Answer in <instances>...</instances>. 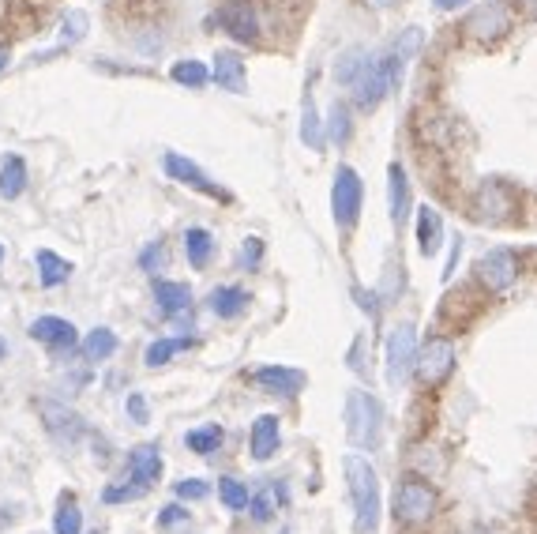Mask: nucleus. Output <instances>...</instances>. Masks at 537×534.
Returning <instances> with one entry per match:
<instances>
[{
	"label": "nucleus",
	"instance_id": "f3484780",
	"mask_svg": "<svg viewBox=\"0 0 537 534\" xmlns=\"http://www.w3.org/2000/svg\"><path fill=\"white\" fill-rule=\"evenodd\" d=\"M211 68V76H215L218 87H226L233 95H241L245 91V57H237L233 49H215V61L207 64Z\"/></svg>",
	"mask_w": 537,
	"mask_h": 534
},
{
	"label": "nucleus",
	"instance_id": "37998d69",
	"mask_svg": "<svg viewBox=\"0 0 537 534\" xmlns=\"http://www.w3.org/2000/svg\"><path fill=\"white\" fill-rule=\"evenodd\" d=\"M462 4H470V0H436L440 12H451V8H462Z\"/></svg>",
	"mask_w": 537,
	"mask_h": 534
},
{
	"label": "nucleus",
	"instance_id": "423d86ee",
	"mask_svg": "<svg viewBox=\"0 0 537 534\" xmlns=\"http://www.w3.org/2000/svg\"><path fill=\"white\" fill-rule=\"evenodd\" d=\"M361 204H365V185L361 177L350 170V166H338L335 185H331V215L342 230H350L357 215H361Z\"/></svg>",
	"mask_w": 537,
	"mask_h": 534
},
{
	"label": "nucleus",
	"instance_id": "20e7f679",
	"mask_svg": "<svg viewBox=\"0 0 537 534\" xmlns=\"http://www.w3.org/2000/svg\"><path fill=\"white\" fill-rule=\"evenodd\" d=\"M436 486L425 482L421 474H406L399 486H395V519L406 523V527H417V523H429L432 512H436Z\"/></svg>",
	"mask_w": 537,
	"mask_h": 534
},
{
	"label": "nucleus",
	"instance_id": "a211bd4d",
	"mask_svg": "<svg viewBox=\"0 0 537 534\" xmlns=\"http://www.w3.org/2000/svg\"><path fill=\"white\" fill-rule=\"evenodd\" d=\"M444 245V222L436 215V207H417V249L425 256H436Z\"/></svg>",
	"mask_w": 537,
	"mask_h": 534
},
{
	"label": "nucleus",
	"instance_id": "a878e982",
	"mask_svg": "<svg viewBox=\"0 0 537 534\" xmlns=\"http://www.w3.org/2000/svg\"><path fill=\"white\" fill-rule=\"evenodd\" d=\"M185 350H192V339H154L143 350V362H147V369H162V365H169L177 354H185Z\"/></svg>",
	"mask_w": 537,
	"mask_h": 534
},
{
	"label": "nucleus",
	"instance_id": "aec40b11",
	"mask_svg": "<svg viewBox=\"0 0 537 534\" xmlns=\"http://www.w3.org/2000/svg\"><path fill=\"white\" fill-rule=\"evenodd\" d=\"M278 418L275 414H260L256 422H252V459H271L278 452Z\"/></svg>",
	"mask_w": 537,
	"mask_h": 534
},
{
	"label": "nucleus",
	"instance_id": "5701e85b",
	"mask_svg": "<svg viewBox=\"0 0 537 534\" xmlns=\"http://www.w3.org/2000/svg\"><path fill=\"white\" fill-rule=\"evenodd\" d=\"M248 309V294L241 286H218L215 294H211V313L222 316V320H233V316H241Z\"/></svg>",
	"mask_w": 537,
	"mask_h": 534
},
{
	"label": "nucleus",
	"instance_id": "ddd939ff",
	"mask_svg": "<svg viewBox=\"0 0 537 534\" xmlns=\"http://www.w3.org/2000/svg\"><path fill=\"white\" fill-rule=\"evenodd\" d=\"M218 23L222 31L230 34L233 42H256L260 38V16L248 0H230L222 12H218Z\"/></svg>",
	"mask_w": 537,
	"mask_h": 534
},
{
	"label": "nucleus",
	"instance_id": "6e6552de",
	"mask_svg": "<svg viewBox=\"0 0 537 534\" xmlns=\"http://www.w3.org/2000/svg\"><path fill=\"white\" fill-rule=\"evenodd\" d=\"M417 362V331L414 324H399V328L387 335V380L402 388L406 380L414 377Z\"/></svg>",
	"mask_w": 537,
	"mask_h": 534
},
{
	"label": "nucleus",
	"instance_id": "bb28decb",
	"mask_svg": "<svg viewBox=\"0 0 537 534\" xmlns=\"http://www.w3.org/2000/svg\"><path fill=\"white\" fill-rule=\"evenodd\" d=\"M117 354V335L109 328H94L87 339H83V358L91 365H102V362H109Z\"/></svg>",
	"mask_w": 537,
	"mask_h": 534
},
{
	"label": "nucleus",
	"instance_id": "ea45409f",
	"mask_svg": "<svg viewBox=\"0 0 537 534\" xmlns=\"http://www.w3.org/2000/svg\"><path fill=\"white\" fill-rule=\"evenodd\" d=\"M173 523H188V508H181V504H166V508L158 512V527H173Z\"/></svg>",
	"mask_w": 537,
	"mask_h": 534
},
{
	"label": "nucleus",
	"instance_id": "4468645a",
	"mask_svg": "<svg viewBox=\"0 0 537 534\" xmlns=\"http://www.w3.org/2000/svg\"><path fill=\"white\" fill-rule=\"evenodd\" d=\"M31 339L46 343L53 354H68V350L79 343L76 324L64 320V316H38V320L31 324Z\"/></svg>",
	"mask_w": 537,
	"mask_h": 534
},
{
	"label": "nucleus",
	"instance_id": "f257e3e1",
	"mask_svg": "<svg viewBox=\"0 0 537 534\" xmlns=\"http://www.w3.org/2000/svg\"><path fill=\"white\" fill-rule=\"evenodd\" d=\"M335 79L350 91L353 106H361V110H372V106H380L395 87H399L402 79V64L387 53H365V49H350L342 61L335 64Z\"/></svg>",
	"mask_w": 537,
	"mask_h": 534
},
{
	"label": "nucleus",
	"instance_id": "0eeeda50",
	"mask_svg": "<svg viewBox=\"0 0 537 534\" xmlns=\"http://www.w3.org/2000/svg\"><path fill=\"white\" fill-rule=\"evenodd\" d=\"M451 369H455V343H451V339L432 335V339H425V346H417L414 373L425 380L429 388L444 384V380L451 377Z\"/></svg>",
	"mask_w": 537,
	"mask_h": 534
},
{
	"label": "nucleus",
	"instance_id": "a18cd8bd",
	"mask_svg": "<svg viewBox=\"0 0 537 534\" xmlns=\"http://www.w3.org/2000/svg\"><path fill=\"white\" fill-rule=\"evenodd\" d=\"M4 68H8V49L0 46V72H4Z\"/></svg>",
	"mask_w": 537,
	"mask_h": 534
},
{
	"label": "nucleus",
	"instance_id": "f03ea898",
	"mask_svg": "<svg viewBox=\"0 0 537 534\" xmlns=\"http://www.w3.org/2000/svg\"><path fill=\"white\" fill-rule=\"evenodd\" d=\"M342 471H346V489H350L353 501V527H357V534H376V527H380V478L372 471V463L365 456H346Z\"/></svg>",
	"mask_w": 537,
	"mask_h": 534
},
{
	"label": "nucleus",
	"instance_id": "7ed1b4c3",
	"mask_svg": "<svg viewBox=\"0 0 537 534\" xmlns=\"http://www.w3.org/2000/svg\"><path fill=\"white\" fill-rule=\"evenodd\" d=\"M346 433H350L353 448H380V437H384V407L380 399L369 392H350L346 399Z\"/></svg>",
	"mask_w": 537,
	"mask_h": 534
},
{
	"label": "nucleus",
	"instance_id": "72a5a7b5",
	"mask_svg": "<svg viewBox=\"0 0 537 534\" xmlns=\"http://www.w3.org/2000/svg\"><path fill=\"white\" fill-rule=\"evenodd\" d=\"M301 136H305L308 147H316V151H320L323 132H320V117H316V102H312V95H305V117H301Z\"/></svg>",
	"mask_w": 537,
	"mask_h": 534
},
{
	"label": "nucleus",
	"instance_id": "49530a36",
	"mask_svg": "<svg viewBox=\"0 0 537 534\" xmlns=\"http://www.w3.org/2000/svg\"><path fill=\"white\" fill-rule=\"evenodd\" d=\"M8 358V343H4V335H0V362Z\"/></svg>",
	"mask_w": 537,
	"mask_h": 534
},
{
	"label": "nucleus",
	"instance_id": "39448f33",
	"mask_svg": "<svg viewBox=\"0 0 537 534\" xmlns=\"http://www.w3.org/2000/svg\"><path fill=\"white\" fill-rule=\"evenodd\" d=\"M511 27H515V12L507 0H485L466 16V38H474L477 46H496Z\"/></svg>",
	"mask_w": 537,
	"mask_h": 534
},
{
	"label": "nucleus",
	"instance_id": "4be33fe9",
	"mask_svg": "<svg viewBox=\"0 0 537 534\" xmlns=\"http://www.w3.org/2000/svg\"><path fill=\"white\" fill-rule=\"evenodd\" d=\"M154 301H158V309L166 316H177L185 313L188 305H192V290L185 283H169V279H158L154 283Z\"/></svg>",
	"mask_w": 537,
	"mask_h": 534
},
{
	"label": "nucleus",
	"instance_id": "09e8293b",
	"mask_svg": "<svg viewBox=\"0 0 537 534\" xmlns=\"http://www.w3.org/2000/svg\"><path fill=\"white\" fill-rule=\"evenodd\" d=\"M0 260H4V245H0Z\"/></svg>",
	"mask_w": 537,
	"mask_h": 534
},
{
	"label": "nucleus",
	"instance_id": "de8ad7c7",
	"mask_svg": "<svg viewBox=\"0 0 537 534\" xmlns=\"http://www.w3.org/2000/svg\"><path fill=\"white\" fill-rule=\"evenodd\" d=\"M372 4H380V8H384V4H395V0H372Z\"/></svg>",
	"mask_w": 537,
	"mask_h": 534
},
{
	"label": "nucleus",
	"instance_id": "2eb2a0df",
	"mask_svg": "<svg viewBox=\"0 0 537 534\" xmlns=\"http://www.w3.org/2000/svg\"><path fill=\"white\" fill-rule=\"evenodd\" d=\"M252 380L260 384L263 392L286 395V399H293V395L305 388V373H301V369H286V365H260V369L252 373Z\"/></svg>",
	"mask_w": 537,
	"mask_h": 534
},
{
	"label": "nucleus",
	"instance_id": "473e14b6",
	"mask_svg": "<svg viewBox=\"0 0 537 534\" xmlns=\"http://www.w3.org/2000/svg\"><path fill=\"white\" fill-rule=\"evenodd\" d=\"M169 76L177 79V83H185V87H203V83L211 79V68L200 61H192V57H185V61H177L173 68H169Z\"/></svg>",
	"mask_w": 537,
	"mask_h": 534
},
{
	"label": "nucleus",
	"instance_id": "7c9ffc66",
	"mask_svg": "<svg viewBox=\"0 0 537 534\" xmlns=\"http://www.w3.org/2000/svg\"><path fill=\"white\" fill-rule=\"evenodd\" d=\"M185 444L196 452V456H211V452L222 448V429H218V425H200V429L188 433Z\"/></svg>",
	"mask_w": 537,
	"mask_h": 534
},
{
	"label": "nucleus",
	"instance_id": "79ce46f5",
	"mask_svg": "<svg viewBox=\"0 0 537 534\" xmlns=\"http://www.w3.org/2000/svg\"><path fill=\"white\" fill-rule=\"evenodd\" d=\"M139 264H143V271H158L154 264H162V245H154V249L143 252V260H139Z\"/></svg>",
	"mask_w": 537,
	"mask_h": 534
},
{
	"label": "nucleus",
	"instance_id": "b1692460",
	"mask_svg": "<svg viewBox=\"0 0 537 534\" xmlns=\"http://www.w3.org/2000/svg\"><path fill=\"white\" fill-rule=\"evenodd\" d=\"M185 256L192 267H207L211 264V256H215V237L207 234L203 226H192V230H185Z\"/></svg>",
	"mask_w": 537,
	"mask_h": 534
},
{
	"label": "nucleus",
	"instance_id": "c85d7f7f",
	"mask_svg": "<svg viewBox=\"0 0 537 534\" xmlns=\"http://www.w3.org/2000/svg\"><path fill=\"white\" fill-rule=\"evenodd\" d=\"M53 534H83V512L72 493H64L57 504V516H53Z\"/></svg>",
	"mask_w": 537,
	"mask_h": 534
},
{
	"label": "nucleus",
	"instance_id": "e433bc0d",
	"mask_svg": "<svg viewBox=\"0 0 537 534\" xmlns=\"http://www.w3.org/2000/svg\"><path fill=\"white\" fill-rule=\"evenodd\" d=\"M147 489H139L136 482H121V486H106L102 489V501L106 504H128V501H136V497H143Z\"/></svg>",
	"mask_w": 537,
	"mask_h": 534
},
{
	"label": "nucleus",
	"instance_id": "9d476101",
	"mask_svg": "<svg viewBox=\"0 0 537 534\" xmlns=\"http://www.w3.org/2000/svg\"><path fill=\"white\" fill-rule=\"evenodd\" d=\"M515 215V192L504 181H485L474 196V219L485 226H500Z\"/></svg>",
	"mask_w": 537,
	"mask_h": 534
},
{
	"label": "nucleus",
	"instance_id": "6ab92c4d",
	"mask_svg": "<svg viewBox=\"0 0 537 534\" xmlns=\"http://www.w3.org/2000/svg\"><path fill=\"white\" fill-rule=\"evenodd\" d=\"M387 200H391V219L399 226L410 215V177H406V170H402L399 162L387 170Z\"/></svg>",
	"mask_w": 537,
	"mask_h": 534
},
{
	"label": "nucleus",
	"instance_id": "f8f14e48",
	"mask_svg": "<svg viewBox=\"0 0 537 534\" xmlns=\"http://www.w3.org/2000/svg\"><path fill=\"white\" fill-rule=\"evenodd\" d=\"M162 166H166V173H169V181H177V185H188V189H196V192H203V196H218V200H230L226 192L218 189L215 181L207 177V173L192 162V158H185V155H173L169 151L166 158H162Z\"/></svg>",
	"mask_w": 537,
	"mask_h": 534
},
{
	"label": "nucleus",
	"instance_id": "58836bf2",
	"mask_svg": "<svg viewBox=\"0 0 537 534\" xmlns=\"http://www.w3.org/2000/svg\"><path fill=\"white\" fill-rule=\"evenodd\" d=\"M263 260V241L260 237H248L245 245H241V267H248V271H256Z\"/></svg>",
	"mask_w": 537,
	"mask_h": 534
},
{
	"label": "nucleus",
	"instance_id": "dca6fc26",
	"mask_svg": "<svg viewBox=\"0 0 537 534\" xmlns=\"http://www.w3.org/2000/svg\"><path fill=\"white\" fill-rule=\"evenodd\" d=\"M128 474L139 489H151L162 478V452L154 444H139L128 452Z\"/></svg>",
	"mask_w": 537,
	"mask_h": 534
},
{
	"label": "nucleus",
	"instance_id": "c756f323",
	"mask_svg": "<svg viewBox=\"0 0 537 534\" xmlns=\"http://www.w3.org/2000/svg\"><path fill=\"white\" fill-rule=\"evenodd\" d=\"M421 49H425V31H421V27H406V31L395 38V49H391V57H395V61L406 68V64L414 61Z\"/></svg>",
	"mask_w": 537,
	"mask_h": 534
},
{
	"label": "nucleus",
	"instance_id": "9b49d317",
	"mask_svg": "<svg viewBox=\"0 0 537 534\" xmlns=\"http://www.w3.org/2000/svg\"><path fill=\"white\" fill-rule=\"evenodd\" d=\"M477 279L489 286L492 294H507L515 279H519V260H515V252L511 249H492L481 256V264H477Z\"/></svg>",
	"mask_w": 537,
	"mask_h": 534
},
{
	"label": "nucleus",
	"instance_id": "c03bdc74",
	"mask_svg": "<svg viewBox=\"0 0 537 534\" xmlns=\"http://www.w3.org/2000/svg\"><path fill=\"white\" fill-rule=\"evenodd\" d=\"M522 4H526V16L537 19V0H522Z\"/></svg>",
	"mask_w": 537,
	"mask_h": 534
},
{
	"label": "nucleus",
	"instance_id": "f704fd0d",
	"mask_svg": "<svg viewBox=\"0 0 537 534\" xmlns=\"http://www.w3.org/2000/svg\"><path fill=\"white\" fill-rule=\"evenodd\" d=\"M353 132V121H350V110L346 106H335V110L327 113V136L335 143H346Z\"/></svg>",
	"mask_w": 537,
	"mask_h": 534
},
{
	"label": "nucleus",
	"instance_id": "4c0bfd02",
	"mask_svg": "<svg viewBox=\"0 0 537 534\" xmlns=\"http://www.w3.org/2000/svg\"><path fill=\"white\" fill-rule=\"evenodd\" d=\"M173 493H177L181 501H203V497L211 493V486H207V482H196V478H188V482H177Z\"/></svg>",
	"mask_w": 537,
	"mask_h": 534
},
{
	"label": "nucleus",
	"instance_id": "393cba45",
	"mask_svg": "<svg viewBox=\"0 0 537 534\" xmlns=\"http://www.w3.org/2000/svg\"><path fill=\"white\" fill-rule=\"evenodd\" d=\"M282 504H286V486H282V482H278V486H275V482H267V486H263L260 493L252 497V501H248V508H252V519L267 523V519L275 516Z\"/></svg>",
	"mask_w": 537,
	"mask_h": 534
},
{
	"label": "nucleus",
	"instance_id": "2f4dec72",
	"mask_svg": "<svg viewBox=\"0 0 537 534\" xmlns=\"http://www.w3.org/2000/svg\"><path fill=\"white\" fill-rule=\"evenodd\" d=\"M218 497H222V504H226L230 512H245L248 501H252V493H248V486L241 478H222V482H218Z\"/></svg>",
	"mask_w": 537,
	"mask_h": 534
},
{
	"label": "nucleus",
	"instance_id": "1a4fd4ad",
	"mask_svg": "<svg viewBox=\"0 0 537 534\" xmlns=\"http://www.w3.org/2000/svg\"><path fill=\"white\" fill-rule=\"evenodd\" d=\"M38 410H42V425H46V433L53 437V444L76 448L79 437H87V422H83L72 407H64L57 399H42Z\"/></svg>",
	"mask_w": 537,
	"mask_h": 534
},
{
	"label": "nucleus",
	"instance_id": "a19ab883",
	"mask_svg": "<svg viewBox=\"0 0 537 534\" xmlns=\"http://www.w3.org/2000/svg\"><path fill=\"white\" fill-rule=\"evenodd\" d=\"M128 414H132V422L136 425L151 422V410H147V399H143V395H128Z\"/></svg>",
	"mask_w": 537,
	"mask_h": 534
},
{
	"label": "nucleus",
	"instance_id": "c9c22d12",
	"mask_svg": "<svg viewBox=\"0 0 537 534\" xmlns=\"http://www.w3.org/2000/svg\"><path fill=\"white\" fill-rule=\"evenodd\" d=\"M83 34H87V12H79V8L64 12V19H61V38H64V46H68V42H79Z\"/></svg>",
	"mask_w": 537,
	"mask_h": 534
},
{
	"label": "nucleus",
	"instance_id": "412c9836",
	"mask_svg": "<svg viewBox=\"0 0 537 534\" xmlns=\"http://www.w3.org/2000/svg\"><path fill=\"white\" fill-rule=\"evenodd\" d=\"M27 192V162L19 155L0 158V196L4 200H19Z\"/></svg>",
	"mask_w": 537,
	"mask_h": 534
},
{
	"label": "nucleus",
	"instance_id": "cd10ccee",
	"mask_svg": "<svg viewBox=\"0 0 537 534\" xmlns=\"http://www.w3.org/2000/svg\"><path fill=\"white\" fill-rule=\"evenodd\" d=\"M38 275H42V286H64L72 279V264L61 260L57 252L42 249L38 252Z\"/></svg>",
	"mask_w": 537,
	"mask_h": 534
}]
</instances>
